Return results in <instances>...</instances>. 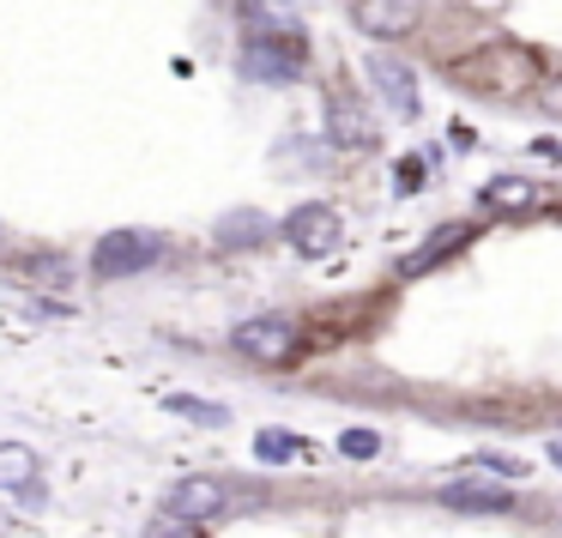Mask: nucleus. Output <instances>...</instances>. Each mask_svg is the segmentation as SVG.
<instances>
[{
    "label": "nucleus",
    "mask_w": 562,
    "mask_h": 538,
    "mask_svg": "<svg viewBox=\"0 0 562 538\" xmlns=\"http://www.w3.org/2000/svg\"><path fill=\"white\" fill-rule=\"evenodd\" d=\"M303 67H308V37L296 25L255 31L243 49V74L260 79V86H291V79H303Z\"/></svg>",
    "instance_id": "f257e3e1"
},
{
    "label": "nucleus",
    "mask_w": 562,
    "mask_h": 538,
    "mask_svg": "<svg viewBox=\"0 0 562 538\" xmlns=\"http://www.w3.org/2000/svg\"><path fill=\"white\" fill-rule=\"evenodd\" d=\"M453 79L472 91H520V86H538V61L526 49H508V43H490V49L465 55L460 67H453Z\"/></svg>",
    "instance_id": "f03ea898"
},
{
    "label": "nucleus",
    "mask_w": 562,
    "mask_h": 538,
    "mask_svg": "<svg viewBox=\"0 0 562 538\" xmlns=\"http://www.w3.org/2000/svg\"><path fill=\"white\" fill-rule=\"evenodd\" d=\"M158 255H164L158 231H110L91 248V272H98V279H134V272H146Z\"/></svg>",
    "instance_id": "7ed1b4c3"
},
{
    "label": "nucleus",
    "mask_w": 562,
    "mask_h": 538,
    "mask_svg": "<svg viewBox=\"0 0 562 538\" xmlns=\"http://www.w3.org/2000/svg\"><path fill=\"white\" fill-rule=\"evenodd\" d=\"M231 345L243 357H255V363H291L296 345H303V333H296V321H284V315H255V321H243V327H231Z\"/></svg>",
    "instance_id": "20e7f679"
},
{
    "label": "nucleus",
    "mask_w": 562,
    "mask_h": 538,
    "mask_svg": "<svg viewBox=\"0 0 562 538\" xmlns=\"http://www.w3.org/2000/svg\"><path fill=\"white\" fill-rule=\"evenodd\" d=\"M279 236L303 260H321V255H333V248L345 243V224H339V212H333V206H321V200H315V206H296L291 218L279 224Z\"/></svg>",
    "instance_id": "39448f33"
},
{
    "label": "nucleus",
    "mask_w": 562,
    "mask_h": 538,
    "mask_svg": "<svg viewBox=\"0 0 562 538\" xmlns=\"http://www.w3.org/2000/svg\"><path fill=\"white\" fill-rule=\"evenodd\" d=\"M351 25L375 43L412 37L424 25V0H351Z\"/></svg>",
    "instance_id": "423d86ee"
},
{
    "label": "nucleus",
    "mask_w": 562,
    "mask_h": 538,
    "mask_svg": "<svg viewBox=\"0 0 562 538\" xmlns=\"http://www.w3.org/2000/svg\"><path fill=\"white\" fill-rule=\"evenodd\" d=\"M231 502H236L231 484H218V478H182V484L170 490V502H164V508H170L176 520H218Z\"/></svg>",
    "instance_id": "0eeeda50"
},
{
    "label": "nucleus",
    "mask_w": 562,
    "mask_h": 538,
    "mask_svg": "<svg viewBox=\"0 0 562 538\" xmlns=\"http://www.w3.org/2000/svg\"><path fill=\"white\" fill-rule=\"evenodd\" d=\"M369 79H375L381 103H387L400 122H412L417 115V74L405 61H393V55H369Z\"/></svg>",
    "instance_id": "6e6552de"
},
{
    "label": "nucleus",
    "mask_w": 562,
    "mask_h": 538,
    "mask_svg": "<svg viewBox=\"0 0 562 538\" xmlns=\"http://www.w3.org/2000/svg\"><path fill=\"white\" fill-rule=\"evenodd\" d=\"M327 134L333 146H375V115L363 110L357 98H345V91H327Z\"/></svg>",
    "instance_id": "1a4fd4ad"
},
{
    "label": "nucleus",
    "mask_w": 562,
    "mask_h": 538,
    "mask_svg": "<svg viewBox=\"0 0 562 538\" xmlns=\"http://www.w3.org/2000/svg\"><path fill=\"white\" fill-rule=\"evenodd\" d=\"M441 502H448V508H465V514H508L514 508V496L496 478H453V484L441 490Z\"/></svg>",
    "instance_id": "9d476101"
},
{
    "label": "nucleus",
    "mask_w": 562,
    "mask_h": 538,
    "mask_svg": "<svg viewBox=\"0 0 562 538\" xmlns=\"http://www.w3.org/2000/svg\"><path fill=\"white\" fill-rule=\"evenodd\" d=\"M0 490L43 496V484H37V453H31L25 441H0Z\"/></svg>",
    "instance_id": "9b49d317"
},
{
    "label": "nucleus",
    "mask_w": 562,
    "mask_h": 538,
    "mask_svg": "<svg viewBox=\"0 0 562 538\" xmlns=\"http://www.w3.org/2000/svg\"><path fill=\"white\" fill-rule=\"evenodd\" d=\"M538 194H544V188H538V182H526V176H496V182H484V188H477L484 212H526V206H538Z\"/></svg>",
    "instance_id": "f8f14e48"
},
{
    "label": "nucleus",
    "mask_w": 562,
    "mask_h": 538,
    "mask_svg": "<svg viewBox=\"0 0 562 538\" xmlns=\"http://www.w3.org/2000/svg\"><path fill=\"white\" fill-rule=\"evenodd\" d=\"M272 231H279V224H272L267 212H231V218L218 224V236H212V243H218V248H260Z\"/></svg>",
    "instance_id": "ddd939ff"
},
{
    "label": "nucleus",
    "mask_w": 562,
    "mask_h": 538,
    "mask_svg": "<svg viewBox=\"0 0 562 538\" xmlns=\"http://www.w3.org/2000/svg\"><path fill=\"white\" fill-rule=\"evenodd\" d=\"M460 478H496V484H508V478H526V460H514V453H477V460L460 466Z\"/></svg>",
    "instance_id": "4468645a"
},
{
    "label": "nucleus",
    "mask_w": 562,
    "mask_h": 538,
    "mask_svg": "<svg viewBox=\"0 0 562 538\" xmlns=\"http://www.w3.org/2000/svg\"><path fill=\"white\" fill-rule=\"evenodd\" d=\"M255 453L267 466H279V460H296V453H308V441H296V436H279V429H267V436H255Z\"/></svg>",
    "instance_id": "2eb2a0df"
},
{
    "label": "nucleus",
    "mask_w": 562,
    "mask_h": 538,
    "mask_svg": "<svg viewBox=\"0 0 562 538\" xmlns=\"http://www.w3.org/2000/svg\"><path fill=\"white\" fill-rule=\"evenodd\" d=\"M170 412H182V417H194V424H231V412L224 405H206V400H194V393H170Z\"/></svg>",
    "instance_id": "dca6fc26"
},
{
    "label": "nucleus",
    "mask_w": 562,
    "mask_h": 538,
    "mask_svg": "<svg viewBox=\"0 0 562 538\" xmlns=\"http://www.w3.org/2000/svg\"><path fill=\"white\" fill-rule=\"evenodd\" d=\"M339 453H345V460H375V453H381V436H375V429H345V436H339Z\"/></svg>",
    "instance_id": "f3484780"
},
{
    "label": "nucleus",
    "mask_w": 562,
    "mask_h": 538,
    "mask_svg": "<svg viewBox=\"0 0 562 538\" xmlns=\"http://www.w3.org/2000/svg\"><path fill=\"white\" fill-rule=\"evenodd\" d=\"M393 188H400V194H417V188H424V158H405L400 170H393Z\"/></svg>",
    "instance_id": "a211bd4d"
},
{
    "label": "nucleus",
    "mask_w": 562,
    "mask_h": 538,
    "mask_svg": "<svg viewBox=\"0 0 562 538\" xmlns=\"http://www.w3.org/2000/svg\"><path fill=\"white\" fill-rule=\"evenodd\" d=\"M538 110H544V115H557V122H562V79L538 86Z\"/></svg>",
    "instance_id": "6ab92c4d"
},
{
    "label": "nucleus",
    "mask_w": 562,
    "mask_h": 538,
    "mask_svg": "<svg viewBox=\"0 0 562 538\" xmlns=\"http://www.w3.org/2000/svg\"><path fill=\"white\" fill-rule=\"evenodd\" d=\"M550 460H557V466H562V436H557V441H550Z\"/></svg>",
    "instance_id": "aec40b11"
}]
</instances>
